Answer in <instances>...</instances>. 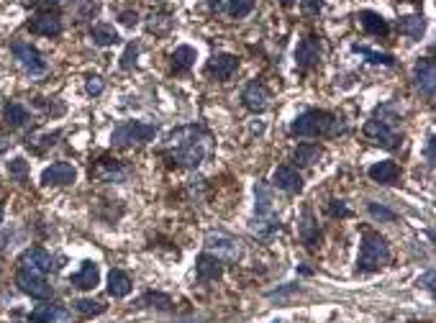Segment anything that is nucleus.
Segmentation results:
<instances>
[{"label":"nucleus","mask_w":436,"mask_h":323,"mask_svg":"<svg viewBox=\"0 0 436 323\" xmlns=\"http://www.w3.org/2000/svg\"><path fill=\"white\" fill-rule=\"evenodd\" d=\"M170 149H172V162H177L180 167H198L200 162L206 159V134L188 126V128H177L175 134H170Z\"/></svg>","instance_id":"nucleus-1"},{"label":"nucleus","mask_w":436,"mask_h":323,"mask_svg":"<svg viewBox=\"0 0 436 323\" xmlns=\"http://www.w3.org/2000/svg\"><path fill=\"white\" fill-rule=\"evenodd\" d=\"M346 124L339 116L328 113V110H306L300 113L290 124L293 136H303V139H313V136H337L344 134Z\"/></svg>","instance_id":"nucleus-2"},{"label":"nucleus","mask_w":436,"mask_h":323,"mask_svg":"<svg viewBox=\"0 0 436 323\" xmlns=\"http://www.w3.org/2000/svg\"><path fill=\"white\" fill-rule=\"evenodd\" d=\"M390 262V246L385 236L377 231L362 233V246H359V260H357V272H375Z\"/></svg>","instance_id":"nucleus-3"},{"label":"nucleus","mask_w":436,"mask_h":323,"mask_svg":"<svg viewBox=\"0 0 436 323\" xmlns=\"http://www.w3.org/2000/svg\"><path fill=\"white\" fill-rule=\"evenodd\" d=\"M255 224H252V231L259 233V236H270V233L280 231V221L275 215V197L270 185L264 182H257L255 185Z\"/></svg>","instance_id":"nucleus-4"},{"label":"nucleus","mask_w":436,"mask_h":323,"mask_svg":"<svg viewBox=\"0 0 436 323\" xmlns=\"http://www.w3.org/2000/svg\"><path fill=\"white\" fill-rule=\"evenodd\" d=\"M157 136V126L144 124V121H126L113 128L110 141L113 146H134V144H146Z\"/></svg>","instance_id":"nucleus-5"},{"label":"nucleus","mask_w":436,"mask_h":323,"mask_svg":"<svg viewBox=\"0 0 436 323\" xmlns=\"http://www.w3.org/2000/svg\"><path fill=\"white\" fill-rule=\"evenodd\" d=\"M26 28L31 34H39V36H59L64 31L62 26V16H59V10L57 8H41L37 16H31V21L26 23Z\"/></svg>","instance_id":"nucleus-6"},{"label":"nucleus","mask_w":436,"mask_h":323,"mask_svg":"<svg viewBox=\"0 0 436 323\" xmlns=\"http://www.w3.org/2000/svg\"><path fill=\"white\" fill-rule=\"evenodd\" d=\"M10 52L16 57V62L28 72V75H44L46 72V59L41 57L37 46L26 44V41H13L10 44Z\"/></svg>","instance_id":"nucleus-7"},{"label":"nucleus","mask_w":436,"mask_h":323,"mask_svg":"<svg viewBox=\"0 0 436 323\" xmlns=\"http://www.w3.org/2000/svg\"><path fill=\"white\" fill-rule=\"evenodd\" d=\"M16 285L26 293V295L37 297V300H46V297H52V285L46 282V277L41 272H34V269H19V275H16Z\"/></svg>","instance_id":"nucleus-8"},{"label":"nucleus","mask_w":436,"mask_h":323,"mask_svg":"<svg viewBox=\"0 0 436 323\" xmlns=\"http://www.w3.org/2000/svg\"><path fill=\"white\" fill-rule=\"evenodd\" d=\"M364 136L373 144L382 146V149H390V152L398 149V144H400V136L393 131L390 124H388L385 118H370V121L364 124Z\"/></svg>","instance_id":"nucleus-9"},{"label":"nucleus","mask_w":436,"mask_h":323,"mask_svg":"<svg viewBox=\"0 0 436 323\" xmlns=\"http://www.w3.org/2000/svg\"><path fill=\"white\" fill-rule=\"evenodd\" d=\"M413 85L426 100H434V85H436V67L431 57H421L413 67Z\"/></svg>","instance_id":"nucleus-10"},{"label":"nucleus","mask_w":436,"mask_h":323,"mask_svg":"<svg viewBox=\"0 0 436 323\" xmlns=\"http://www.w3.org/2000/svg\"><path fill=\"white\" fill-rule=\"evenodd\" d=\"M321 39L318 36H306V39H300L298 41V49H295V64H298L300 72H308L313 70L318 62H321Z\"/></svg>","instance_id":"nucleus-11"},{"label":"nucleus","mask_w":436,"mask_h":323,"mask_svg":"<svg viewBox=\"0 0 436 323\" xmlns=\"http://www.w3.org/2000/svg\"><path fill=\"white\" fill-rule=\"evenodd\" d=\"M75 179H77V170L70 162H54L41 172V182L46 188H64V185H72Z\"/></svg>","instance_id":"nucleus-12"},{"label":"nucleus","mask_w":436,"mask_h":323,"mask_svg":"<svg viewBox=\"0 0 436 323\" xmlns=\"http://www.w3.org/2000/svg\"><path fill=\"white\" fill-rule=\"evenodd\" d=\"M241 103H244L252 113H264L270 108V90L264 88V82L252 80L241 92Z\"/></svg>","instance_id":"nucleus-13"},{"label":"nucleus","mask_w":436,"mask_h":323,"mask_svg":"<svg viewBox=\"0 0 436 323\" xmlns=\"http://www.w3.org/2000/svg\"><path fill=\"white\" fill-rule=\"evenodd\" d=\"M239 70V59L234 57V54H216L213 59L208 62V67H206V75H208L210 80H218V82H224L228 80L234 72Z\"/></svg>","instance_id":"nucleus-14"},{"label":"nucleus","mask_w":436,"mask_h":323,"mask_svg":"<svg viewBox=\"0 0 436 323\" xmlns=\"http://www.w3.org/2000/svg\"><path fill=\"white\" fill-rule=\"evenodd\" d=\"M19 264L23 269H34V272H41V275H46L49 269L54 267V260H52V254L46 249H41V246H34V249H26L23 254H21Z\"/></svg>","instance_id":"nucleus-15"},{"label":"nucleus","mask_w":436,"mask_h":323,"mask_svg":"<svg viewBox=\"0 0 436 323\" xmlns=\"http://www.w3.org/2000/svg\"><path fill=\"white\" fill-rule=\"evenodd\" d=\"M195 275H198L200 282H213V280H221L224 275V262L213 257L210 251L200 254L198 262H195Z\"/></svg>","instance_id":"nucleus-16"},{"label":"nucleus","mask_w":436,"mask_h":323,"mask_svg":"<svg viewBox=\"0 0 436 323\" xmlns=\"http://www.w3.org/2000/svg\"><path fill=\"white\" fill-rule=\"evenodd\" d=\"M272 182L282 190V193H290V195H295V193L303 190V177H300L298 170L290 167V164H282V167H277L275 175H272Z\"/></svg>","instance_id":"nucleus-17"},{"label":"nucleus","mask_w":436,"mask_h":323,"mask_svg":"<svg viewBox=\"0 0 436 323\" xmlns=\"http://www.w3.org/2000/svg\"><path fill=\"white\" fill-rule=\"evenodd\" d=\"M367 175H370V179L377 182V185H395V182L400 179V167H398V162L385 159V162L373 164Z\"/></svg>","instance_id":"nucleus-18"},{"label":"nucleus","mask_w":436,"mask_h":323,"mask_svg":"<svg viewBox=\"0 0 436 323\" xmlns=\"http://www.w3.org/2000/svg\"><path fill=\"white\" fill-rule=\"evenodd\" d=\"M298 233H300V239H303V244H306V246H310V249H313V246L321 242V228H318V224H316V218H313V211H310V208H306V211H303V215H300Z\"/></svg>","instance_id":"nucleus-19"},{"label":"nucleus","mask_w":436,"mask_h":323,"mask_svg":"<svg viewBox=\"0 0 436 323\" xmlns=\"http://www.w3.org/2000/svg\"><path fill=\"white\" fill-rule=\"evenodd\" d=\"M359 23L362 28L367 31L370 36H377V39H385V36L390 34V26H388V21L380 16V13H375V10H362L359 13Z\"/></svg>","instance_id":"nucleus-20"},{"label":"nucleus","mask_w":436,"mask_h":323,"mask_svg":"<svg viewBox=\"0 0 436 323\" xmlns=\"http://www.w3.org/2000/svg\"><path fill=\"white\" fill-rule=\"evenodd\" d=\"M92 175L98 179H106V182H119V179L128 177V170L116 159H100L98 167L92 170Z\"/></svg>","instance_id":"nucleus-21"},{"label":"nucleus","mask_w":436,"mask_h":323,"mask_svg":"<svg viewBox=\"0 0 436 323\" xmlns=\"http://www.w3.org/2000/svg\"><path fill=\"white\" fill-rule=\"evenodd\" d=\"M172 72L175 75H182V72H190L192 70V64H195V59H198V52L192 49V46H188V44H182V46H177L172 52Z\"/></svg>","instance_id":"nucleus-22"},{"label":"nucleus","mask_w":436,"mask_h":323,"mask_svg":"<svg viewBox=\"0 0 436 323\" xmlns=\"http://www.w3.org/2000/svg\"><path fill=\"white\" fill-rule=\"evenodd\" d=\"M98 282H100V269L95 262H85L80 267V272L72 277V285L77 287V290H92Z\"/></svg>","instance_id":"nucleus-23"},{"label":"nucleus","mask_w":436,"mask_h":323,"mask_svg":"<svg viewBox=\"0 0 436 323\" xmlns=\"http://www.w3.org/2000/svg\"><path fill=\"white\" fill-rule=\"evenodd\" d=\"M321 157H324V146H318V144H300L293 152V162L298 167H313Z\"/></svg>","instance_id":"nucleus-24"},{"label":"nucleus","mask_w":436,"mask_h":323,"mask_svg":"<svg viewBox=\"0 0 436 323\" xmlns=\"http://www.w3.org/2000/svg\"><path fill=\"white\" fill-rule=\"evenodd\" d=\"M400 34H406L408 39H413V41L424 39V34H426V18L421 16V13L403 16L400 18Z\"/></svg>","instance_id":"nucleus-25"},{"label":"nucleus","mask_w":436,"mask_h":323,"mask_svg":"<svg viewBox=\"0 0 436 323\" xmlns=\"http://www.w3.org/2000/svg\"><path fill=\"white\" fill-rule=\"evenodd\" d=\"M64 315V311L54 303H41L28 313V323H57Z\"/></svg>","instance_id":"nucleus-26"},{"label":"nucleus","mask_w":436,"mask_h":323,"mask_svg":"<svg viewBox=\"0 0 436 323\" xmlns=\"http://www.w3.org/2000/svg\"><path fill=\"white\" fill-rule=\"evenodd\" d=\"M131 277L123 269H110L108 272V293L113 297H126L131 293Z\"/></svg>","instance_id":"nucleus-27"},{"label":"nucleus","mask_w":436,"mask_h":323,"mask_svg":"<svg viewBox=\"0 0 436 323\" xmlns=\"http://www.w3.org/2000/svg\"><path fill=\"white\" fill-rule=\"evenodd\" d=\"M90 39L95 46H113L121 41L119 31L110 26V23H95V26L90 28Z\"/></svg>","instance_id":"nucleus-28"},{"label":"nucleus","mask_w":436,"mask_h":323,"mask_svg":"<svg viewBox=\"0 0 436 323\" xmlns=\"http://www.w3.org/2000/svg\"><path fill=\"white\" fill-rule=\"evenodd\" d=\"M3 121L10 126V128H21V126L28 124V110L21 103H6L3 108Z\"/></svg>","instance_id":"nucleus-29"},{"label":"nucleus","mask_w":436,"mask_h":323,"mask_svg":"<svg viewBox=\"0 0 436 323\" xmlns=\"http://www.w3.org/2000/svg\"><path fill=\"white\" fill-rule=\"evenodd\" d=\"M210 251H221V254H226V260L228 262H234L239 260V246L237 242H231V239H224V236H208V244H206Z\"/></svg>","instance_id":"nucleus-30"},{"label":"nucleus","mask_w":436,"mask_h":323,"mask_svg":"<svg viewBox=\"0 0 436 323\" xmlns=\"http://www.w3.org/2000/svg\"><path fill=\"white\" fill-rule=\"evenodd\" d=\"M355 52L362 54V57H367V62H373V64H385V67H393V64H395V57H393V54L375 52V49H370V46L355 44Z\"/></svg>","instance_id":"nucleus-31"},{"label":"nucleus","mask_w":436,"mask_h":323,"mask_svg":"<svg viewBox=\"0 0 436 323\" xmlns=\"http://www.w3.org/2000/svg\"><path fill=\"white\" fill-rule=\"evenodd\" d=\"M139 305H152V308H157V311H172V300H170V295H162V293H146Z\"/></svg>","instance_id":"nucleus-32"},{"label":"nucleus","mask_w":436,"mask_h":323,"mask_svg":"<svg viewBox=\"0 0 436 323\" xmlns=\"http://www.w3.org/2000/svg\"><path fill=\"white\" fill-rule=\"evenodd\" d=\"M257 0H228V16L234 18H244L255 10Z\"/></svg>","instance_id":"nucleus-33"},{"label":"nucleus","mask_w":436,"mask_h":323,"mask_svg":"<svg viewBox=\"0 0 436 323\" xmlns=\"http://www.w3.org/2000/svg\"><path fill=\"white\" fill-rule=\"evenodd\" d=\"M75 311L82 315H100L106 311V305L98 303V300H88V297H82V300H75Z\"/></svg>","instance_id":"nucleus-34"},{"label":"nucleus","mask_w":436,"mask_h":323,"mask_svg":"<svg viewBox=\"0 0 436 323\" xmlns=\"http://www.w3.org/2000/svg\"><path fill=\"white\" fill-rule=\"evenodd\" d=\"M8 175L13 179H21V182H23V179L28 177V162L26 159H21V157H16V159H10L8 162Z\"/></svg>","instance_id":"nucleus-35"},{"label":"nucleus","mask_w":436,"mask_h":323,"mask_svg":"<svg viewBox=\"0 0 436 323\" xmlns=\"http://www.w3.org/2000/svg\"><path fill=\"white\" fill-rule=\"evenodd\" d=\"M367 211H370V215H373L375 221H388V224H393V221H395V213H393L390 208H385V206L370 203V206H367Z\"/></svg>","instance_id":"nucleus-36"},{"label":"nucleus","mask_w":436,"mask_h":323,"mask_svg":"<svg viewBox=\"0 0 436 323\" xmlns=\"http://www.w3.org/2000/svg\"><path fill=\"white\" fill-rule=\"evenodd\" d=\"M137 57H139V44L137 41H131V44L126 46L123 57H121V67H123V70H131V67L137 64Z\"/></svg>","instance_id":"nucleus-37"},{"label":"nucleus","mask_w":436,"mask_h":323,"mask_svg":"<svg viewBox=\"0 0 436 323\" xmlns=\"http://www.w3.org/2000/svg\"><path fill=\"white\" fill-rule=\"evenodd\" d=\"M328 215H334V218H346V215H352V211L344 206V200H331V203H328Z\"/></svg>","instance_id":"nucleus-38"},{"label":"nucleus","mask_w":436,"mask_h":323,"mask_svg":"<svg viewBox=\"0 0 436 323\" xmlns=\"http://www.w3.org/2000/svg\"><path fill=\"white\" fill-rule=\"evenodd\" d=\"M300 6H303V13L318 16L324 10V6H326V0H300Z\"/></svg>","instance_id":"nucleus-39"},{"label":"nucleus","mask_w":436,"mask_h":323,"mask_svg":"<svg viewBox=\"0 0 436 323\" xmlns=\"http://www.w3.org/2000/svg\"><path fill=\"white\" fill-rule=\"evenodd\" d=\"M103 88H106V82L100 80L98 75H95V77H88V82H85L88 95H100V92H103Z\"/></svg>","instance_id":"nucleus-40"},{"label":"nucleus","mask_w":436,"mask_h":323,"mask_svg":"<svg viewBox=\"0 0 436 323\" xmlns=\"http://www.w3.org/2000/svg\"><path fill=\"white\" fill-rule=\"evenodd\" d=\"M119 21L123 23V26H137L139 23V13L137 10H121V16H119Z\"/></svg>","instance_id":"nucleus-41"},{"label":"nucleus","mask_w":436,"mask_h":323,"mask_svg":"<svg viewBox=\"0 0 436 323\" xmlns=\"http://www.w3.org/2000/svg\"><path fill=\"white\" fill-rule=\"evenodd\" d=\"M426 162L434 167V136H428V141H426Z\"/></svg>","instance_id":"nucleus-42"},{"label":"nucleus","mask_w":436,"mask_h":323,"mask_svg":"<svg viewBox=\"0 0 436 323\" xmlns=\"http://www.w3.org/2000/svg\"><path fill=\"white\" fill-rule=\"evenodd\" d=\"M206 3L210 6L213 13H221V10H224V0H206Z\"/></svg>","instance_id":"nucleus-43"},{"label":"nucleus","mask_w":436,"mask_h":323,"mask_svg":"<svg viewBox=\"0 0 436 323\" xmlns=\"http://www.w3.org/2000/svg\"><path fill=\"white\" fill-rule=\"evenodd\" d=\"M424 287H426L428 293H431V290H434V272H428L426 277H424Z\"/></svg>","instance_id":"nucleus-44"},{"label":"nucleus","mask_w":436,"mask_h":323,"mask_svg":"<svg viewBox=\"0 0 436 323\" xmlns=\"http://www.w3.org/2000/svg\"><path fill=\"white\" fill-rule=\"evenodd\" d=\"M282 6H285V8H293V6H295V0H280Z\"/></svg>","instance_id":"nucleus-45"},{"label":"nucleus","mask_w":436,"mask_h":323,"mask_svg":"<svg viewBox=\"0 0 436 323\" xmlns=\"http://www.w3.org/2000/svg\"><path fill=\"white\" fill-rule=\"evenodd\" d=\"M3 149H6V141H3V139H0V154H3Z\"/></svg>","instance_id":"nucleus-46"},{"label":"nucleus","mask_w":436,"mask_h":323,"mask_svg":"<svg viewBox=\"0 0 436 323\" xmlns=\"http://www.w3.org/2000/svg\"><path fill=\"white\" fill-rule=\"evenodd\" d=\"M0 221H3V203H0Z\"/></svg>","instance_id":"nucleus-47"}]
</instances>
